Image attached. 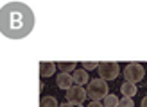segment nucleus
<instances>
[{
	"label": "nucleus",
	"mask_w": 147,
	"mask_h": 107,
	"mask_svg": "<svg viewBox=\"0 0 147 107\" xmlns=\"http://www.w3.org/2000/svg\"><path fill=\"white\" fill-rule=\"evenodd\" d=\"M57 70V64L52 61H43L40 62V75L41 77H52Z\"/></svg>",
	"instance_id": "obj_8"
},
{
	"label": "nucleus",
	"mask_w": 147,
	"mask_h": 107,
	"mask_svg": "<svg viewBox=\"0 0 147 107\" xmlns=\"http://www.w3.org/2000/svg\"><path fill=\"white\" fill-rule=\"evenodd\" d=\"M86 98H88V96H86V89L83 88V86H76V84H74L72 88L67 91V102L72 104V105H74V104H76L77 107L83 105Z\"/></svg>",
	"instance_id": "obj_5"
},
{
	"label": "nucleus",
	"mask_w": 147,
	"mask_h": 107,
	"mask_svg": "<svg viewBox=\"0 0 147 107\" xmlns=\"http://www.w3.org/2000/svg\"><path fill=\"white\" fill-rule=\"evenodd\" d=\"M145 75V70L140 62H129L126 68H124V77H126V82L131 84H136V82H142V78Z\"/></svg>",
	"instance_id": "obj_4"
},
{
	"label": "nucleus",
	"mask_w": 147,
	"mask_h": 107,
	"mask_svg": "<svg viewBox=\"0 0 147 107\" xmlns=\"http://www.w3.org/2000/svg\"><path fill=\"white\" fill-rule=\"evenodd\" d=\"M99 78L102 80H115L117 77H119V71H120V66L119 62H113V61H104V62H99Z\"/></svg>",
	"instance_id": "obj_3"
},
{
	"label": "nucleus",
	"mask_w": 147,
	"mask_h": 107,
	"mask_svg": "<svg viewBox=\"0 0 147 107\" xmlns=\"http://www.w3.org/2000/svg\"><path fill=\"white\" fill-rule=\"evenodd\" d=\"M56 84H57V88L59 89H65V91H68L72 86H74V80H72V73H61L56 77Z\"/></svg>",
	"instance_id": "obj_6"
},
{
	"label": "nucleus",
	"mask_w": 147,
	"mask_h": 107,
	"mask_svg": "<svg viewBox=\"0 0 147 107\" xmlns=\"http://www.w3.org/2000/svg\"><path fill=\"white\" fill-rule=\"evenodd\" d=\"M34 13L25 2H7L0 9V32L9 39H24L32 32Z\"/></svg>",
	"instance_id": "obj_1"
},
{
	"label": "nucleus",
	"mask_w": 147,
	"mask_h": 107,
	"mask_svg": "<svg viewBox=\"0 0 147 107\" xmlns=\"http://www.w3.org/2000/svg\"><path fill=\"white\" fill-rule=\"evenodd\" d=\"M59 107H74V105H72V104H68V102H67V104H59Z\"/></svg>",
	"instance_id": "obj_17"
},
{
	"label": "nucleus",
	"mask_w": 147,
	"mask_h": 107,
	"mask_svg": "<svg viewBox=\"0 0 147 107\" xmlns=\"http://www.w3.org/2000/svg\"><path fill=\"white\" fill-rule=\"evenodd\" d=\"M120 93L124 96H127V98H133L136 95V84H131V82L124 80V84L120 86Z\"/></svg>",
	"instance_id": "obj_9"
},
{
	"label": "nucleus",
	"mask_w": 147,
	"mask_h": 107,
	"mask_svg": "<svg viewBox=\"0 0 147 107\" xmlns=\"http://www.w3.org/2000/svg\"><path fill=\"white\" fill-rule=\"evenodd\" d=\"M59 68L63 70V73H74L77 70L76 62H59Z\"/></svg>",
	"instance_id": "obj_12"
},
{
	"label": "nucleus",
	"mask_w": 147,
	"mask_h": 107,
	"mask_svg": "<svg viewBox=\"0 0 147 107\" xmlns=\"http://www.w3.org/2000/svg\"><path fill=\"white\" fill-rule=\"evenodd\" d=\"M40 107H59V102L54 96H43L40 100Z\"/></svg>",
	"instance_id": "obj_10"
},
{
	"label": "nucleus",
	"mask_w": 147,
	"mask_h": 107,
	"mask_svg": "<svg viewBox=\"0 0 147 107\" xmlns=\"http://www.w3.org/2000/svg\"><path fill=\"white\" fill-rule=\"evenodd\" d=\"M119 107H135L133 98H127V96H124L122 100H119Z\"/></svg>",
	"instance_id": "obj_13"
},
{
	"label": "nucleus",
	"mask_w": 147,
	"mask_h": 107,
	"mask_svg": "<svg viewBox=\"0 0 147 107\" xmlns=\"http://www.w3.org/2000/svg\"><path fill=\"white\" fill-rule=\"evenodd\" d=\"M95 68H99V62H83V70H86V71L95 70Z\"/></svg>",
	"instance_id": "obj_14"
},
{
	"label": "nucleus",
	"mask_w": 147,
	"mask_h": 107,
	"mask_svg": "<svg viewBox=\"0 0 147 107\" xmlns=\"http://www.w3.org/2000/svg\"><path fill=\"white\" fill-rule=\"evenodd\" d=\"M72 80H74V84H76V86H84V84H88V82H90L88 71L83 70V68H77V70L72 73Z\"/></svg>",
	"instance_id": "obj_7"
},
{
	"label": "nucleus",
	"mask_w": 147,
	"mask_h": 107,
	"mask_svg": "<svg viewBox=\"0 0 147 107\" xmlns=\"http://www.w3.org/2000/svg\"><path fill=\"white\" fill-rule=\"evenodd\" d=\"M140 105H142V107H147V95L142 98V104H140Z\"/></svg>",
	"instance_id": "obj_16"
},
{
	"label": "nucleus",
	"mask_w": 147,
	"mask_h": 107,
	"mask_svg": "<svg viewBox=\"0 0 147 107\" xmlns=\"http://www.w3.org/2000/svg\"><path fill=\"white\" fill-rule=\"evenodd\" d=\"M102 105L104 107H119V98L115 95H108L104 100H102Z\"/></svg>",
	"instance_id": "obj_11"
},
{
	"label": "nucleus",
	"mask_w": 147,
	"mask_h": 107,
	"mask_svg": "<svg viewBox=\"0 0 147 107\" xmlns=\"http://www.w3.org/2000/svg\"><path fill=\"white\" fill-rule=\"evenodd\" d=\"M109 95L108 93V82L102 80V78H93V80L88 82L86 86V96L92 100V102H100Z\"/></svg>",
	"instance_id": "obj_2"
},
{
	"label": "nucleus",
	"mask_w": 147,
	"mask_h": 107,
	"mask_svg": "<svg viewBox=\"0 0 147 107\" xmlns=\"http://www.w3.org/2000/svg\"><path fill=\"white\" fill-rule=\"evenodd\" d=\"M86 107H104V105H102V102H90Z\"/></svg>",
	"instance_id": "obj_15"
}]
</instances>
